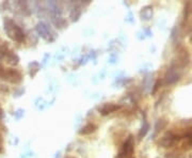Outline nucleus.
Masks as SVG:
<instances>
[{
  "label": "nucleus",
  "mask_w": 192,
  "mask_h": 158,
  "mask_svg": "<svg viewBox=\"0 0 192 158\" xmlns=\"http://www.w3.org/2000/svg\"><path fill=\"white\" fill-rule=\"evenodd\" d=\"M2 77H4V79H8L11 82H18L22 79V75L16 69H6L3 73Z\"/></svg>",
  "instance_id": "2"
},
{
  "label": "nucleus",
  "mask_w": 192,
  "mask_h": 158,
  "mask_svg": "<svg viewBox=\"0 0 192 158\" xmlns=\"http://www.w3.org/2000/svg\"><path fill=\"white\" fill-rule=\"evenodd\" d=\"M2 115H3V112H2V110H1V109H0V119H1V118H2Z\"/></svg>",
  "instance_id": "8"
},
{
  "label": "nucleus",
  "mask_w": 192,
  "mask_h": 158,
  "mask_svg": "<svg viewBox=\"0 0 192 158\" xmlns=\"http://www.w3.org/2000/svg\"><path fill=\"white\" fill-rule=\"evenodd\" d=\"M124 150H125V153L132 152V141H131V139H128V141H126Z\"/></svg>",
  "instance_id": "7"
},
{
  "label": "nucleus",
  "mask_w": 192,
  "mask_h": 158,
  "mask_svg": "<svg viewBox=\"0 0 192 158\" xmlns=\"http://www.w3.org/2000/svg\"><path fill=\"white\" fill-rule=\"evenodd\" d=\"M95 128H96V126H95V125H93V124H86L84 127L81 128L80 133H81V135H88V133H93V131H95Z\"/></svg>",
  "instance_id": "4"
},
{
  "label": "nucleus",
  "mask_w": 192,
  "mask_h": 158,
  "mask_svg": "<svg viewBox=\"0 0 192 158\" xmlns=\"http://www.w3.org/2000/svg\"><path fill=\"white\" fill-rule=\"evenodd\" d=\"M120 108H121V106L115 105V104H106V105L103 106V107L99 109V111L103 115H107V114L112 113L114 111L119 110Z\"/></svg>",
  "instance_id": "3"
},
{
  "label": "nucleus",
  "mask_w": 192,
  "mask_h": 158,
  "mask_svg": "<svg viewBox=\"0 0 192 158\" xmlns=\"http://www.w3.org/2000/svg\"><path fill=\"white\" fill-rule=\"evenodd\" d=\"M6 30L8 31L10 38H12L13 40L17 42H22L25 39V34L22 32V30L20 29L18 26H16L12 20L8 19L6 20Z\"/></svg>",
  "instance_id": "1"
},
{
  "label": "nucleus",
  "mask_w": 192,
  "mask_h": 158,
  "mask_svg": "<svg viewBox=\"0 0 192 158\" xmlns=\"http://www.w3.org/2000/svg\"><path fill=\"white\" fill-rule=\"evenodd\" d=\"M37 30H39V32L41 33V35H43L46 39V35H48L49 34V30H48V28L46 27V25H44V24H40L39 27H37Z\"/></svg>",
  "instance_id": "5"
},
{
  "label": "nucleus",
  "mask_w": 192,
  "mask_h": 158,
  "mask_svg": "<svg viewBox=\"0 0 192 158\" xmlns=\"http://www.w3.org/2000/svg\"><path fill=\"white\" fill-rule=\"evenodd\" d=\"M8 60H9V63L12 64V65H16L18 63V57L14 53H10L8 57Z\"/></svg>",
  "instance_id": "6"
}]
</instances>
